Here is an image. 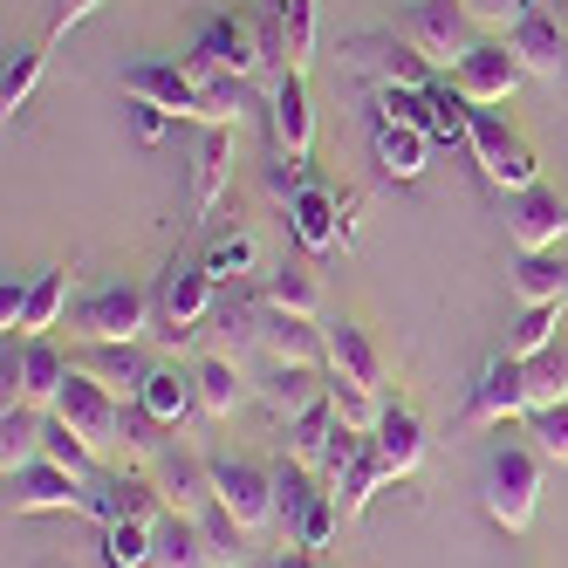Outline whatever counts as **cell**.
Here are the masks:
<instances>
[{"instance_id":"32","label":"cell","mask_w":568,"mask_h":568,"mask_svg":"<svg viewBox=\"0 0 568 568\" xmlns=\"http://www.w3.org/2000/svg\"><path fill=\"white\" fill-rule=\"evenodd\" d=\"M62 302H69V267H34V274H28L21 329H28V336H49L55 322H62Z\"/></svg>"},{"instance_id":"21","label":"cell","mask_w":568,"mask_h":568,"mask_svg":"<svg viewBox=\"0 0 568 568\" xmlns=\"http://www.w3.org/2000/svg\"><path fill=\"white\" fill-rule=\"evenodd\" d=\"M274 144L288 151L295 165L315 151V97H308V69H288V75L274 83Z\"/></svg>"},{"instance_id":"17","label":"cell","mask_w":568,"mask_h":568,"mask_svg":"<svg viewBox=\"0 0 568 568\" xmlns=\"http://www.w3.org/2000/svg\"><path fill=\"white\" fill-rule=\"evenodd\" d=\"M124 90H131V103H158V110L192 116V124H199V75H192L185 62H158V55H144V62H131Z\"/></svg>"},{"instance_id":"10","label":"cell","mask_w":568,"mask_h":568,"mask_svg":"<svg viewBox=\"0 0 568 568\" xmlns=\"http://www.w3.org/2000/svg\"><path fill=\"white\" fill-rule=\"evenodd\" d=\"M527 363L514 349L486 356L479 377H473V397H466V425H507V418H527Z\"/></svg>"},{"instance_id":"24","label":"cell","mask_w":568,"mask_h":568,"mask_svg":"<svg viewBox=\"0 0 568 568\" xmlns=\"http://www.w3.org/2000/svg\"><path fill=\"white\" fill-rule=\"evenodd\" d=\"M371 144H377V165H384L397 185L425 179V165H432V131L397 124V116H377V124H371Z\"/></svg>"},{"instance_id":"36","label":"cell","mask_w":568,"mask_h":568,"mask_svg":"<svg viewBox=\"0 0 568 568\" xmlns=\"http://www.w3.org/2000/svg\"><path fill=\"white\" fill-rule=\"evenodd\" d=\"M158 555V520H110L103 527V561L110 568H151Z\"/></svg>"},{"instance_id":"48","label":"cell","mask_w":568,"mask_h":568,"mask_svg":"<svg viewBox=\"0 0 568 568\" xmlns=\"http://www.w3.org/2000/svg\"><path fill=\"white\" fill-rule=\"evenodd\" d=\"M527 432H535L541 459H568V397H555V404H535V412H527Z\"/></svg>"},{"instance_id":"28","label":"cell","mask_w":568,"mask_h":568,"mask_svg":"<svg viewBox=\"0 0 568 568\" xmlns=\"http://www.w3.org/2000/svg\"><path fill=\"white\" fill-rule=\"evenodd\" d=\"M192 384H199V412H206V418H233L240 404L254 397L233 356H199V363H192Z\"/></svg>"},{"instance_id":"3","label":"cell","mask_w":568,"mask_h":568,"mask_svg":"<svg viewBox=\"0 0 568 568\" xmlns=\"http://www.w3.org/2000/svg\"><path fill=\"white\" fill-rule=\"evenodd\" d=\"M466 151L479 158V172L494 179L500 192H527V185H541V158H535V144H527L500 110H479V103H473Z\"/></svg>"},{"instance_id":"11","label":"cell","mask_w":568,"mask_h":568,"mask_svg":"<svg viewBox=\"0 0 568 568\" xmlns=\"http://www.w3.org/2000/svg\"><path fill=\"white\" fill-rule=\"evenodd\" d=\"M69 371L75 363L55 349V336H28L21 349L8 343V404H49L62 397V384H69Z\"/></svg>"},{"instance_id":"58","label":"cell","mask_w":568,"mask_h":568,"mask_svg":"<svg viewBox=\"0 0 568 568\" xmlns=\"http://www.w3.org/2000/svg\"><path fill=\"white\" fill-rule=\"evenodd\" d=\"M561 97H568V75H561Z\"/></svg>"},{"instance_id":"26","label":"cell","mask_w":568,"mask_h":568,"mask_svg":"<svg viewBox=\"0 0 568 568\" xmlns=\"http://www.w3.org/2000/svg\"><path fill=\"white\" fill-rule=\"evenodd\" d=\"M192 165H199L192 172V213H213L220 192H226V172H233V124H206Z\"/></svg>"},{"instance_id":"52","label":"cell","mask_w":568,"mask_h":568,"mask_svg":"<svg viewBox=\"0 0 568 568\" xmlns=\"http://www.w3.org/2000/svg\"><path fill=\"white\" fill-rule=\"evenodd\" d=\"M21 308H28V281H0V322H8V329H21Z\"/></svg>"},{"instance_id":"12","label":"cell","mask_w":568,"mask_h":568,"mask_svg":"<svg viewBox=\"0 0 568 568\" xmlns=\"http://www.w3.org/2000/svg\"><path fill=\"white\" fill-rule=\"evenodd\" d=\"M507 240L514 254H548L568 240V199L555 185H527V192H507Z\"/></svg>"},{"instance_id":"8","label":"cell","mask_w":568,"mask_h":568,"mask_svg":"<svg viewBox=\"0 0 568 568\" xmlns=\"http://www.w3.org/2000/svg\"><path fill=\"white\" fill-rule=\"evenodd\" d=\"M8 514H90V479H75L55 459L8 473Z\"/></svg>"},{"instance_id":"50","label":"cell","mask_w":568,"mask_h":568,"mask_svg":"<svg viewBox=\"0 0 568 568\" xmlns=\"http://www.w3.org/2000/svg\"><path fill=\"white\" fill-rule=\"evenodd\" d=\"M527 8H535V0H466V14L473 21H494V28H514Z\"/></svg>"},{"instance_id":"13","label":"cell","mask_w":568,"mask_h":568,"mask_svg":"<svg viewBox=\"0 0 568 568\" xmlns=\"http://www.w3.org/2000/svg\"><path fill=\"white\" fill-rule=\"evenodd\" d=\"M254 343L274 363H315V371H329V329H315V315H295V308L261 302L254 308Z\"/></svg>"},{"instance_id":"19","label":"cell","mask_w":568,"mask_h":568,"mask_svg":"<svg viewBox=\"0 0 568 568\" xmlns=\"http://www.w3.org/2000/svg\"><path fill=\"white\" fill-rule=\"evenodd\" d=\"M356 69L377 75V90L404 83V90H432V62L418 55L412 34H363L356 42Z\"/></svg>"},{"instance_id":"27","label":"cell","mask_w":568,"mask_h":568,"mask_svg":"<svg viewBox=\"0 0 568 568\" xmlns=\"http://www.w3.org/2000/svg\"><path fill=\"white\" fill-rule=\"evenodd\" d=\"M158 494H165V507H172V514H199V507H213V466H206V459H192V453L158 459Z\"/></svg>"},{"instance_id":"15","label":"cell","mask_w":568,"mask_h":568,"mask_svg":"<svg viewBox=\"0 0 568 568\" xmlns=\"http://www.w3.org/2000/svg\"><path fill=\"white\" fill-rule=\"evenodd\" d=\"M213 288H220V281L206 274V261H172L165 281H158V315H165V329L192 336L199 322L213 315Z\"/></svg>"},{"instance_id":"33","label":"cell","mask_w":568,"mask_h":568,"mask_svg":"<svg viewBox=\"0 0 568 568\" xmlns=\"http://www.w3.org/2000/svg\"><path fill=\"white\" fill-rule=\"evenodd\" d=\"M336 432H343V418H336L329 390H322V404H308L302 418H288V459L322 466V453H329V438H336Z\"/></svg>"},{"instance_id":"30","label":"cell","mask_w":568,"mask_h":568,"mask_svg":"<svg viewBox=\"0 0 568 568\" xmlns=\"http://www.w3.org/2000/svg\"><path fill=\"white\" fill-rule=\"evenodd\" d=\"M151 568H213V548H206V527L192 514H165L158 520V555Z\"/></svg>"},{"instance_id":"20","label":"cell","mask_w":568,"mask_h":568,"mask_svg":"<svg viewBox=\"0 0 568 568\" xmlns=\"http://www.w3.org/2000/svg\"><path fill=\"white\" fill-rule=\"evenodd\" d=\"M329 377H349L363 390L390 384V356L377 349V336L363 329V322H329Z\"/></svg>"},{"instance_id":"35","label":"cell","mask_w":568,"mask_h":568,"mask_svg":"<svg viewBox=\"0 0 568 568\" xmlns=\"http://www.w3.org/2000/svg\"><path fill=\"white\" fill-rule=\"evenodd\" d=\"M336 520H343V507H336V486L322 479L315 494L302 500V514L288 520V541H302V548H315V555H322V548L336 541Z\"/></svg>"},{"instance_id":"2","label":"cell","mask_w":568,"mask_h":568,"mask_svg":"<svg viewBox=\"0 0 568 568\" xmlns=\"http://www.w3.org/2000/svg\"><path fill=\"white\" fill-rule=\"evenodd\" d=\"M49 412L90 445L97 459H110V453H124V425H131V412H124V397H116L90 363H75L69 371V384H62V397L49 404Z\"/></svg>"},{"instance_id":"47","label":"cell","mask_w":568,"mask_h":568,"mask_svg":"<svg viewBox=\"0 0 568 568\" xmlns=\"http://www.w3.org/2000/svg\"><path fill=\"white\" fill-rule=\"evenodd\" d=\"M97 349H103V356L90 363V371H97V377H103L116 397H124V390L138 397V384H144V371H151V363H138V356H131V343H97Z\"/></svg>"},{"instance_id":"53","label":"cell","mask_w":568,"mask_h":568,"mask_svg":"<svg viewBox=\"0 0 568 568\" xmlns=\"http://www.w3.org/2000/svg\"><path fill=\"white\" fill-rule=\"evenodd\" d=\"M131 110H138V138H144V144H158V138H165L172 110H158V103H131Z\"/></svg>"},{"instance_id":"39","label":"cell","mask_w":568,"mask_h":568,"mask_svg":"<svg viewBox=\"0 0 568 568\" xmlns=\"http://www.w3.org/2000/svg\"><path fill=\"white\" fill-rule=\"evenodd\" d=\"M527 363V397L535 404H555V397H568V343L555 336L541 356H520ZM535 404H527V412H535Z\"/></svg>"},{"instance_id":"49","label":"cell","mask_w":568,"mask_h":568,"mask_svg":"<svg viewBox=\"0 0 568 568\" xmlns=\"http://www.w3.org/2000/svg\"><path fill=\"white\" fill-rule=\"evenodd\" d=\"M377 116H397V124L432 131V90H404V83H390V90H377Z\"/></svg>"},{"instance_id":"31","label":"cell","mask_w":568,"mask_h":568,"mask_svg":"<svg viewBox=\"0 0 568 568\" xmlns=\"http://www.w3.org/2000/svg\"><path fill=\"white\" fill-rule=\"evenodd\" d=\"M42 432H49V418H42V404H8V418H0V466H34L42 459Z\"/></svg>"},{"instance_id":"14","label":"cell","mask_w":568,"mask_h":568,"mask_svg":"<svg viewBox=\"0 0 568 568\" xmlns=\"http://www.w3.org/2000/svg\"><path fill=\"white\" fill-rule=\"evenodd\" d=\"M520 55L507 49V42H473V55L453 69V90L466 97V103H479V110H500L514 90H520Z\"/></svg>"},{"instance_id":"23","label":"cell","mask_w":568,"mask_h":568,"mask_svg":"<svg viewBox=\"0 0 568 568\" xmlns=\"http://www.w3.org/2000/svg\"><path fill=\"white\" fill-rule=\"evenodd\" d=\"M192 404H199L192 371H179V363H151V371H144V384H138V412H144L151 425H185Z\"/></svg>"},{"instance_id":"18","label":"cell","mask_w":568,"mask_h":568,"mask_svg":"<svg viewBox=\"0 0 568 568\" xmlns=\"http://www.w3.org/2000/svg\"><path fill=\"white\" fill-rule=\"evenodd\" d=\"M90 514L110 527V520H165L172 507L144 473H97L90 479Z\"/></svg>"},{"instance_id":"1","label":"cell","mask_w":568,"mask_h":568,"mask_svg":"<svg viewBox=\"0 0 568 568\" xmlns=\"http://www.w3.org/2000/svg\"><path fill=\"white\" fill-rule=\"evenodd\" d=\"M479 507L507 535H527L541 507V445H494L479 466Z\"/></svg>"},{"instance_id":"34","label":"cell","mask_w":568,"mask_h":568,"mask_svg":"<svg viewBox=\"0 0 568 568\" xmlns=\"http://www.w3.org/2000/svg\"><path fill=\"white\" fill-rule=\"evenodd\" d=\"M384 479H390V473H384V459H377V445L363 438V445H356V459H349L343 479H336V507H343V520H356L363 507H371V494H377Z\"/></svg>"},{"instance_id":"22","label":"cell","mask_w":568,"mask_h":568,"mask_svg":"<svg viewBox=\"0 0 568 568\" xmlns=\"http://www.w3.org/2000/svg\"><path fill=\"white\" fill-rule=\"evenodd\" d=\"M371 445H377V459H384L390 479H412V473L425 466V418L412 412V404H384Z\"/></svg>"},{"instance_id":"56","label":"cell","mask_w":568,"mask_h":568,"mask_svg":"<svg viewBox=\"0 0 568 568\" xmlns=\"http://www.w3.org/2000/svg\"><path fill=\"white\" fill-rule=\"evenodd\" d=\"M240 568H274V561H240Z\"/></svg>"},{"instance_id":"40","label":"cell","mask_w":568,"mask_h":568,"mask_svg":"<svg viewBox=\"0 0 568 568\" xmlns=\"http://www.w3.org/2000/svg\"><path fill=\"white\" fill-rule=\"evenodd\" d=\"M199 527H206V548H213V568H240V561H247V527H240L220 500L213 507H199L192 514Z\"/></svg>"},{"instance_id":"38","label":"cell","mask_w":568,"mask_h":568,"mask_svg":"<svg viewBox=\"0 0 568 568\" xmlns=\"http://www.w3.org/2000/svg\"><path fill=\"white\" fill-rule=\"evenodd\" d=\"M247 116V75H206L199 83V124H233Z\"/></svg>"},{"instance_id":"6","label":"cell","mask_w":568,"mask_h":568,"mask_svg":"<svg viewBox=\"0 0 568 568\" xmlns=\"http://www.w3.org/2000/svg\"><path fill=\"white\" fill-rule=\"evenodd\" d=\"M404 34L418 42V55L432 69H459L473 55V14H466V0H412V14H404Z\"/></svg>"},{"instance_id":"43","label":"cell","mask_w":568,"mask_h":568,"mask_svg":"<svg viewBox=\"0 0 568 568\" xmlns=\"http://www.w3.org/2000/svg\"><path fill=\"white\" fill-rule=\"evenodd\" d=\"M42 62H49V55L34 49V42H21V49L8 55V69H0V110H8V116L34 97V83H42Z\"/></svg>"},{"instance_id":"7","label":"cell","mask_w":568,"mask_h":568,"mask_svg":"<svg viewBox=\"0 0 568 568\" xmlns=\"http://www.w3.org/2000/svg\"><path fill=\"white\" fill-rule=\"evenodd\" d=\"M144 322H151V295L138 281H103V288H90L83 308H75L83 343H138Z\"/></svg>"},{"instance_id":"42","label":"cell","mask_w":568,"mask_h":568,"mask_svg":"<svg viewBox=\"0 0 568 568\" xmlns=\"http://www.w3.org/2000/svg\"><path fill=\"white\" fill-rule=\"evenodd\" d=\"M561 329V302H535V308H520L514 315V329H507V349L514 356H541Z\"/></svg>"},{"instance_id":"46","label":"cell","mask_w":568,"mask_h":568,"mask_svg":"<svg viewBox=\"0 0 568 568\" xmlns=\"http://www.w3.org/2000/svg\"><path fill=\"white\" fill-rule=\"evenodd\" d=\"M466 124H473V103L453 83H432V144H466Z\"/></svg>"},{"instance_id":"25","label":"cell","mask_w":568,"mask_h":568,"mask_svg":"<svg viewBox=\"0 0 568 568\" xmlns=\"http://www.w3.org/2000/svg\"><path fill=\"white\" fill-rule=\"evenodd\" d=\"M322 390H329V371H315V363H274L267 384H261V404L288 425V418L308 412V404H322Z\"/></svg>"},{"instance_id":"16","label":"cell","mask_w":568,"mask_h":568,"mask_svg":"<svg viewBox=\"0 0 568 568\" xmlns=\"http://www.w3.org/2000/svg\"><path fill=\"white\" fill-rule=\"evenodd\" d=\"M561 28H568V21L548 14V8H527V14L507 28V49L520 55L527 75H548V83H561V75H568V34H561Z\"/></svg>"},{"instance_id":"29","label":"cell","mask_w":568,"mask_h":568,"mask_svg":"<svg viewBox=\"0 0 568 568\" xmlns=\"http://www.w3.org/2000/svg\"><path fill=\"white\" fill-rule=\"evenodd\" d=\"M507 281H514V302H520V308L561 302V295H568V261H561V247H548V254H520Z\"/></svg>"},{"instance_id":"9","label":"cell","mask_w":568,"mask_h":568,"mask_svg":"<svg viewBox=\"0 0 568 568\" xmlns=\"http://www.w3.org/2000/svg\"><path fill=\"white\" fill-rule=\"evenodd\" d=\"M281 199H288V233L308 254H336L343 247V213H336V185H315L302 172H281Z\"/></svg>"},{"instance_id":"44","label":"cell","mask_w":568,"mask_h":568,"mask_svg":"<svg viewBox=\"0 0 568 568\" xmlns=\"http://www.w3.org/2000/svg\"><path fill=\"white\" fill-rule=\"evenodd\" d=\"M329 404L349 432H377V418H384V390H363L349 377H329Z\"/></svg>"},{"instance_id":"55","label":"cell","mask_w":568,"mask_h":568,"mask_svg":"<svg viewBox=\"0 0 568 568\" xmlns=\"http://www.w3.org/2000/svg\"><path fill=\"white\" fill-rule=\"evenodd\" d=\"M274 568H315V548H302V541H288V555H274Z\"/></svg>"},{"instance_id":"37","label":"cell","mask_w":568,"mask_h":568,"mask_svg":"<svg viewBox=\"0 0 568 568\" xmlns=\"http://www.w3.org/2000/svg\"><path fill=\"white\" fill-rule=\"evenodd\" d=\"M199 261H206V274H213V281H240V274H254L261 240H254L247 226H226V233H213V247L199 254Z\"/></svg>"},{"instance_id":"5","label":"cell","mask_w":568,"mask_h":568,"mask_svg":"<svg viewBox=\"0 0 568 568\" xmlns=\"http://www.w3.org/2000/svg\"><path fill=\"white\" fill-rule=\"evenodd\" d=\"M213 500L247 527V535H261L267 520H281V494H274V466L261 459H240V453H213Z\"/></svg>"},{"instance_id":"4","label":"cell","mask_w":568,"mask_h":568,"mask_svg":"<svg viewBox=\"0 0 568 568\" xmlns=\"http://www.w3.org/2000/svg\"><path fill=\"white\" fill-rule=\"evenodd\" d=\"M179 62L199 75V83H206V75H261L267 69V42H261V28L247 14H213L192 34V49Z\"/></svg>"},{"instance_id":"54","label":"cell","mask_w":568,"mask_h":568,"mask_svg":"<svg viewBox=\"0 0 568 568\" xmlns=\"http://www.w3.org/2000/svg\"><path fill=\"white\" fill-rule=\"evenodd\" d=\"M336 213H343V247L356 240V213H363V192L356 185H336Z\"/></svg>"},{"instance_id":"41","label":"cell","mask_w":568,"mask_h":568,"mask_svg":"<svg viewBox=\"0 0 568 568\" xmlns=\"http://www.w3.org/2000/svg\"><path fill=\"white\" fill-rule=\"evenodd\" d=\"M261 302H274V308H295V315H322V281H315L308 267H281V274H267Z\"/></svg>"},{"instance_id":"57","label":"cell","mask_w":568,"mask_h":568,"mask_svg":"<svg viewBox=\"0 0 568 568\" xmlns=\"http://www.w3.org/2000/svg\"><path fill=\"white\" fill-rule=\"evenodd\" d=\"M555 8H561V21H568V0H555Z\"/></svg>"},{"instance_id":"45","label":"cell","mask_w":568,"mask_h":568,"mask_svg":"<svg viewBox=\"0 0 568 568\" xmlns=\"http://www.w3.org/2000/svg\"><path fill=\"white\" fill-rule=\"evenodd\" d=\"M281 42H288V69H308L315 55V0H281Z\"/></svg>"},{"instance_id":"51","label":"cell","mask_w":568,"mask_h":568,"mask_svg":"<svg viewBox=\"0 0 568 568\" xmlns=\"http://www.w3.org/2000/svg\"><path fill=\"white\" fill-rule=\"evenodd\" d=\"M97 8H103V0H55V14H49V34H69V28H83Z\"/></svg>"}]
</instances>
